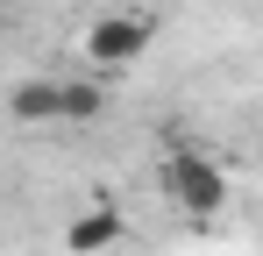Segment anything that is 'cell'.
<instances>
[{
	"instance_id": "obj_5",
	"label": "cell",
	"mask_w": 263,
	"mask_h": 256,
	"mask_svg": "<svg viewBox=\"0 0 263 256\" xmlns=\"http://www.w3.org/2000/svg\"><path fill=\"white\" fill-rule=\"evenodd\" d=\"M100 114H107L100 71H92V79H64V121H100Z\"/></svg>"
},
{
	"instance_id": "obj_2",
	"label": "cell",
	"mask_w": 263,
	"mask_h": 256,
	"mask_svg": "<svg viewBox=\"0 0 263 256\" xmlns=\"http://www.w3.org/2000/svg\"><path fill=\"white\" fill-rule=\"evenodd\" d=\"M149 43H157V22L114 7V14H100V22L86 29V64L100 71V79H107V71H128V64H142Z\"/></svg>"
},
{
	"instance_id": "obj_3",
	"label": "cell",
	"mask_w": 263,
	"mask_h": 256,
	"mask_svg": "<svg viewBox=\"0 0 263 256\" xmlns=\"http://www.w3.org/2000/svg\"><path fill=\"white\" fill-rule=\"evenodd\" d=\"M121 235H128L121 207H86V213L64 221V249H71V256H100V249H114Z\"/></svg>"
},
{
	"instance_id": "obj_1",
	"label": "cell",
	"mask_w": 263,
	"mask_h": 256,
	"mask_svg": "<svg viewBox=\"0 0 263 256\" xmlns=\"http://www.w3.org/2000/svg\"><path fill=\"white\" fill-rule=\"evenodd\" d=\"M157 185H164L171 213H178V221H192V228L220 221L228 199H235V178H228V164H220L206 142H171L164 164H157Z\"/></svg>"
},
{
	"instance_id": "obj_4",
	"label": "cell",
	"mask_w": 263,
	"mask_h": 256,
	"mask_svg": "<svg viewBox=\"0 0 263 256\" xmlns=\"http://www.w3.org/2000/svg\"><path fill=\"white\" fill-rule=\"evenodd\" d=\"M7 114L14 121H64V79H22L14 93H7Z\"/></svg>"
}]
</instances>
